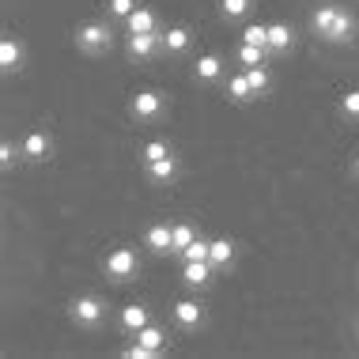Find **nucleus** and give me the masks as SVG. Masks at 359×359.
Masks as SVG:
<instances>
[{"label": "nucleus", "mask_w": 359, "mask_h": 359, "mask_svg": "<svg viewBox=\"0 0 359 359\" xmlns=\"http://www.w3.org/2000/svg\"><path fill=\"white\" fill-rule=\"evenodd\" d=\"M23 159H31V163L50 159V137H46L42 129H31V133L23 137Z\"/></svg>", "instance_id": "6e6552de"}, {"label": "nucleus", "mask_w": 359, "mask_h": 359, "mask_svg": "<svg viewBox=\"0 0 359 359\" xmlns=\"http://www.w3.org/2000/svg\"><path fill=\"white\" fill-rule=\"evenodd\" d=\"M159 42H163L159 34H129V57L133 61H148Z\"/></svg>", "instance_id": "9d476101"}, {"label": "nucleus", "mask_w": 359, "mask_h": 359, "mask_svg": "<svg viewBox=\"0 0 359 359\" xmlns=\"http://www.w3.org/2000/svg\"><path fill=\"white\" fill-rule=\"evenodd\" d=\"M137 341L148 344V348H155V352H163V341H167V337H163V329H155V325L148 322V325H144L140 333H137Z\"/></svg>", "instance_id": "393cba45"}, {"label": "nucleus", "mask_w": 359, "mask_h": 359, "mask_svg": "<svg viewBox=\"0 0 359 359\" xmlns=\"http://www.w3.org/2000/svg\"><path fill=\"white\" fill-rule=\"evenodd\" d=\"M110 42H114V34L102 19H91V23H83L80 31H76V46H80L83 53H102V50H110Z\"/></svg>", "instance_id": "f03ea898"}, {"label": "nucleus", "mask_w": 359, "mask_h": 359, "mask_svg": "<svg viewBox=\"0 0 359 359\" xmlns=\"http://www.w3.org/2000/svg\"><path fill=\"white\" fill-rule=\"evenodd\" d=\"M242 42H250V46H265V50H269V27L246 23V27H242Z\"/></svg>", "instance_id": "4be33fe9"}, {"label": "nucleus", "mask_w": 359, "mask_h": 359, "mask_svg": "<svg viewBox=\"0 0 359 359\" xmlns=\"http://www.w3.org/2000/svg\"><path fill=\"white\" fill-rule=\"evenodd\" d=\"M314 31L322 34L325 42L341 46L355 34V19L348 15L341 4H322V8H314Z\"/></svg>", "instance_id": "f257e3e1"}, {"label": "nucleus", "mask_w": 359, "mask_h": 359, "mask_svg": "<svg viewBox=\"0 0 359 359\" xmlns=\"http://www.w3.org/2000/svg\"><path fill=\"white\" fill-rule=\"evenodd\" d=\"M227 99H231V102H254V99H257L254 87H250V80H246V72H242V76H231V80H227Z\"/></svg>", "instance_id": "f3484780"}, {"label": "nucleus", "mask_w": 359, "mask_h": 359, "mask_svg": "<svg viewBox=\"0 0 359 359\" xmlns=\"http://www.w3.org/2000/svg\"><path fill=\"white\" fill-rule=\"evenodd\" d=\"M19 61H23V46H19L15 38H4V42H0V69H4V72H15Z\"/></svg>", "instance_id": "dca6fc26"}, {"label": "nucleus", "mask_w": 359, "mask_h": 359, "mask_svg": "<svg viewBox=\"0 0 359 359\" xmlns=\"http://www.w3.org/2000/svg\"><path fill=\"white\" fill-rule=\"evenodd\" d=\"M193 72H197V80H201V83L219 80V76H223V57H219V53H205L197 65H193Z\"/></svg>", "instance_id": "9b49d317"}, {"label": "nucleus", "mask_w": 359, "mask_h": 359, "mask_svg": "<svg viewBox=\"0 0 359 359\" xmlns=\"http://www.w3.org/2000/svg\"><path fill=\"white\" fill-rule=\"evenodd\" d=\"M174 174H178V163H174V155H167V159H155V163H148V178H151V182H170Z\"/></svg>", "instance_id": "6ab92c4d"}, {"label": "nucleus", "mask_w": 359, "mask_h": 359, "mask_svg": "<svg viewBox=\"0 0 359 359\" xmlns=\"http://www.w3.org/2000/svg\"><path fill=\"white\" fill-rule=\"evenodd\" d=\"M246 80H250V87H254L257 99L269 91V72H265V65H254V69H246Z\"/></svg>", "instance_id": "5701e85b"}, {"label": "nucleus", "mask_w": 359, "mask_h": 359, "mask_svg": "<svg viewBox=\"0 0 359 359\" xmlns=\"http://www.w3.org/2000/svg\"><path fill=\"white\" fill-rule=\"evenodd\" d=\"M170 314H174V322H178L182 329H197L201 322H205V310H201V303H193V299H178Z\"/></svg>", "instance_id": "0eeeda50"}, {"label": "nucleus", "mask_w": 359, "mask_h": 359, "mask_svg": "<svg viewBox=\"0 0 359 359\" xmlns=\"http://www.w3.org/2000/svg\"><path fill=\"white\" fill-rule=\"evenodd\" d=\"M341 114L348 121H359V91H344L341 95Z\"/></svg>", "instance_id": "cd10ccee"}, {"label": "nucleus", "mask_w": 359, "mask_h": 359, "mask_svg": "<svg viewBox=\"0 0 359 359\" xmlns=\"http://www.w3.org/2000/svg\"><path fill=\"white\" fill-rule=\"evenodd\" d=\"M102 314H106V306H102L99 295H80L72 303V322L83 325V329H95V325L102 322Z\"/></svg>", "instance_id": "20e7f679"}, {"label": "nucleus", "mask_w": 359, "mask_h": 359, "mask_svg": "<svg viewBox=\"0 0 359 359\" xmlns=\"http://www.w3.org/2000/svg\"><path fill=\"white\" fill-rule=\"evenodd\" d=\"M163 114V95L159 91H137L133 95V118L137 121H155Z\"/></svg>", "instance_id": "39448f33"}, {"label": "nucleus", "mask_w": 359, "mask_h": 359, "mask_svg": "<svg viewBox=\"0 0 359 359\" xmlns=\"http://www.w3.org/2000/svg\"><path fill=\"white\" fill-rule=\"evenodd\" d=\"M212 261H186V269H182V280H186L189 287H205L212 284Z\"/></svg>", "instance_id": "1a4fd4ad"}, {"label": "nucleus", "mask_w": 359, "mask_h": 359, "mask_svg": "<svg viewBox=\"0 0 359 359\" xmlns=\"http://www.w3.org/2000/svg\"><path fill=\"white\" fill-rule=\"evenodd\" d=\"M137 273H140V257L133 254V250H110V257H106V276L118 280V284H129Z\"/></svg>", "instance_id": "7ed1b4c3"}, {"label": "nucleus", "mask_w": 359, "mask_h": 359, "mask_svg": "<svg viewBox=\"0 0 359 359\" xmlns=\"http://www.w3.org/2000/svg\"><path fill=\"white\" fill-rule=\"evenodd\" d=\"M12 163H15V144H0V167H12Z\"/></svg>", "instance_id": "c756f323"}, {"label": "nucleus", "mask_w": 359, "mask_h": 359, "mask_svg": "<svg viewBox=\"0 0 359 359\" xmlns=\"http://www.w3.org/2000/svg\"><path fill=\"white\" fill-rule=\"evenodd\" d=\"M125 27H129V34H155V12L151 8H137L125 19Z\"/></svg>", "instance_id": "4468645a"}, {"label": "nucleus", "mask_w": 359, "mask_h": 359, "mask_svg": "<svg viewBox=\"0 0 359 359\" xmlns=\"http://www.w3.org/2000/svg\"><path fill=\"white\" fill-rule=\"evenodd\" d=\"M219 8H223V15H227V19H242L250 8H254V0H219Z\"/></svg>", "instance_id": "bb28decb"}, {"label": "nucleus", "mask_w": 359, "mask_h": 359, "mask_svg": "<svg viewBox=\"0 0 359 359\" xmlns=\"http://www.w3.org/2000/svg\"><path fill=\"white\" fill-rule=\"evenodd\" d=\"M291 27L287 23H269V53H287L291 50Z\"/></svg>", "instance_id": "ddd939ff"}, {"label": "nucleus", "mask_w": 359, "mask_h": 359, "mask_svg": "<svg viewBox=\"0 0 359 359\" xmlns=\"http://www.w3.org/2000/svg\"><path fill=\"white\" fill-rule=\"evenodd\" d=\"M125 355H129V359H151V355H155V348H148V344H133Z\"/></svg>", "instance_id": "7c9ffc66"}, {"label": "nucleus", "mask_w": 359, "mask_h": 359, "mask_svg": "<svg viewBox=\"0 0 359 359\" xmlns=\"http://www.w3.org/2000/svg\"><path fill=\"white\" fill-rule=\"evenodd\" d=\"M265 46H250V42H242L238 46V61L246 65V69H254V65H265Z\"/></svg>", "instance_id": "412c9836"}, {"label": "nucleus", "mask_w": 359, "mask_h": 359, "mask_svg": "<svg viewBox=\"0 0 359 359\" xmlns=\"http://www.w3.org/2000/svg\"><path fill=\"white\" fill-rule=\"evenodd\" d=\"M208 250H212L208 238H193L189 246L182 250V257H186V261H208Z\"/></svg>", "instance_id": "a878e982"}, {"label": "nucleus", "mask_w": 359, "mask_h": 359, "mask_svg": "<svg viewBox=\"0 0 359 359\" xmlns=\"http://www.w3.org/2000/svg\"><path fill=\"white\" fill-rule=\"evenodd\" d=\"M231 257H235V246H231V238H212V250H208V261L216 269H227Z\"/></svg>", "instance_id": "a211bd4d"}, {"label": "nucleus", "mask_w": 359, "mask_h": 359, "mask_svg": "<svg viewBox=\"0 0 359 359\" xmlns=\"http://www.w3.org/2000/svg\"><path fill=\"white\" fill-rule=\"evenodd\" d=\"M167 155H170V144H167V140H148V144L140 148V163L148 167V163H155V159H167Z\"/></svg>", "instance_id": "aec40b11"}, {"label": "nucleus", "mask_w": 359, "mask_h": 359, "mask_svg": "<svg viewBox=\"0 0 359 359\" xmlns=\"http://www.w3.org/2000/svg\"><path fill=\"white\" fill-rule=\"evenodd\" d=\"M352 170H355V174H359V155H355V163H352Z\"/></svg>", "instance_id": "2f4dec72"}, {"label": "nucleus", "mask_w": 359, "mask_h": 359, "mask_svg": "<svg viewBox=\"0 0 359 359\" xmlns=\"http://www.w3.org/2000/svg\"><path fill=\"white\" fill-rule=\"evenodd\" d=\"M148 322H151V314H148V306H140V303H129L121 310V325L129 329V333H140Z\"/></svg>", "instance_id": "f8f14e48"}, {"label": "nucleus", "mask_w": 359, "mask_h": 359, "mask_svg": "<svg viewBox=\"0 0 359 359\" xmlns=\"http://www.w3.org/2000/svg\"><path fill=\"white\" fill-rule=\"evenodd\" d=\"M189 42H193L189 27H170V31L163 34V50H167V53H186Z\"/></svg>", "instance_id": "2eb2a0df"}, {"label": "nucleus", "mask_w": 359, "mask_h": 359, "mask_svg": "<svg viewBox=\"0 0 359 359\" xmlns=\"http://www.w3.org/2000/svg\"><path fill=\"white\" fill-rule=\"evenodd\" d=\"M193 238H197V235H193V223H186V219L174 223V254H182V250H186Z\"/></svg>", "instance_id": "b1692460"}, {"label": "nucleus", "mask_w": 359, "mask_h": 359, "mask_svg": "<svg viewBox=\"0 0 359 359\" xmlns=\"http://www.w3.org/2000/svg\"><path fill=\"white\" fill-rule=\"evenodd\" d=\"M137 8H140L137 0H110V15H118V19H129Z\"/></svg>", "instance_id": "c85d7f7f"}, {"label": "nucleus", "mask_w": 359, "mask_h": 359, "mask_svg": "<svg viewBox=\"0 0 359 359\" xmlns=\"http://www.w3.org/2000/svg\"><path fill=\"white\" fill-rule=\"evenodd\" d=\"M144 242H148L151 254L167 257V254H174V227H170V223H155V227H148Z\"/></svg>", "instance_id": "423d86ee"}]
</instances>
